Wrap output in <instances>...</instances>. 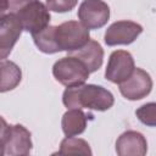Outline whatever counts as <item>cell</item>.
Wrapping results in <instances>:
<instances>
[{
    "mask_svg": "<svg viewBox=\"0 0 156 156\" xmlns=\"http://www.w3.org/2000/svg\"><path fill=\"white\" fill-rule=\"evenodd\" d=\"M135 115L143 124L149 127L156 126V104L155 102H149L140 106L135 111Z\"/></svg>",
    "mask_w": 156,
    "mask_h": 156,
    "instance_id": "obj_16",
    "label": "cell"
},
{
    "mask_svg": "<svg viewBox=\"0 0 156 156\" xmlns=\"http://www.w3.org/2000/svg\"><path fill=\"white\" fill-rule=\"evenodd\" d=\"M90 72L85 65L74 56H66L57 60L52 66L54 78L65 87H76L84 84Z\"/></svg>",
    "mask_w": 156,
    "mask_h": 156,
    "instance_id": "obj_4",
    "label": "cell"
},
{
    "mask_svg": "<svg viewBox=\"0 0 156 156\" xmlns=\"http://www.w3.org/2000/svg\"><path fill=\"white\" fill-rule=\"evenodd\" d=\"M134 68V58L130 52L126 50H115L108 57L105 78L111 83L119 84L132 74Z\"/></svg>",
    "mask_w": 156,
    "mask_h": 156,
    "instance_id": "obj_7",
    "label": "cell"
},
{
    "mask_svg": "<svg viewBox=\"0 0 156 156\" xmlns=\"http://www.w3.org/2000/svg\"><path fill=\"white\" fill-rule=\"evenodd\" d=\"M60 155H91V149L84 139L66 136L60 144Z\"/></svg>",
    "mask_w": 156,
    "mask_h": 156,
    "instance_id": "obj_15",
    "label": "cell"
},
{
    "mask_svg": "<svg viewBox=\"0 0 156 156\" xmlns=\"http://www.w3.org/2000/svg\"><path fill=\"white\" fill-rule=\"evenodd\" d=\"M68 55L80 60L90 73L96 72L102 66L104 61V49L100 45V43L94 39H89L85 45H83L80 49L76 51L68 52Z\"/></svg>",
    "mask_w": 156,
    "mask_h": 156,
    "instance_id": "obj_12",
    "label": "cell"
},
{
    "mask_svg": "<svg viewBox=\"0 0 156 156\" xmlns=\"http://www.w3.org/2000/svg\"><path fill=\"white\" fill-rule=\"evenodd\" d=\"M77 16L88 29H99L107 23L110 7L102 0H84L78 7Z\"/></svg>",
    "mask_w": 156,
    "mask_h": 156,
    "instance_id": "obj_5",
    "label": "cell"
},
{
    "mask_svg": "<svg viewBox=\"0 0 156 156\" xmlns=\"http://www.w3.org/2000/svg\"><path fill=\"white\" fill-rule=\"evenodd\" d=\"M87 122L88 116L82 111V108H69L62 116L61 127L66 136H76L85 130Z\"/></svg>",
    "mask_w": 156,
    "mask_h": 156,
    "instance_id": "obj_13",
    "label": "cell"
},
{
    "mask_svg": "<svg viewBox=\"0 0 156 156\" xmlns=\"http://www.w3.org/2000/svg\"><path fill=\"white\" fill-rule=\"evenodd\" d=\"M143 27L133 21H116L105 32L104 40L106 45H129L141 34Z\"/></svg>",
    "mask_w": 156,
    "mask_h": 156,
    "instance_id": "obj_8",
    "label": "cell"
},
{
    "mask_svg": "<svg viewBox=\"0 0 156 156\" xmlns=\"http://www.w3.org/2000/svg\"><path fill=\"white\" fill-rule=\"evenodd\" d=\"M9 130H10V124H7L5 118L0 116V155H4L5 141H6Z\"/></svg>",
    "mask_w": 156,
    "mask_h": 156,
    "instance_id": "obj_18",
    "label": "cell"
},
{
    "mask_svg": "<svg viewBox=\"0 0 156 156\" xmlns=\"http://www.w3.org/2000/svg\"><path fill=\"white\" fill-rule=\"evenodd\" d=\"M9 10V0H0V16L5 15Z\"/></svg>",
    "mask_w": 156,
    "mask_h": 156,
    "instance_id": "obj_19",
    "label": "cell"
},
{
    "mask_svg": "<svg viewBox=\"0 0 156 156\" xmlns=\"http://www.w3.org/2000/svg\"><path fill=\"white\" fill-rule=\"evenodd\" d=\"M121 94L130 101L146 98L152 89V79L143 68H134L132 74L118 84Z\"/></svg>",
    "mask_w": 156,
    "mask_h": 156,
    "instance_id": "obj_6",
    "label": "cell"
},
{
    "mask_svg": "<svg viewBox=\"0 0 156 156\" xmlns=\"http://www.w3.org/2000/svg\"><path fill=\"white\" fill-rule=\"evenodd\" d=\"M77 4H78V0H46L45 2L49 11L60 12V13L69 12L76 7Z\"/></svg>",
    "mask_w": 156,
    "mask_h": 156,
    "instance_id": "obj_17",
    "label": "cell"
},
{
    "mask_svg": "<svg viewBox=\"0 0 156 156\" xmlns=\"http://www.w3.org/2000/svg\"><path fill=\"white\" fill-rule=\"evenodd\" d=\"M147 151L145 136L136 130L122 133L116 141V152L119 156H144Z\"/></svg>",
    "mask_w": 156,
    "mask_h": 156,
    "instance_id": "obj_11",
    "label": "cell"
},
{
    "mask_svg": "<svg viewBox=\"0 0 156 156\" xmlns=\"http://www.w3.org/2000/svg\"><path fill=\"white\" fill-rule=\"evenodd\" d=\"M22 30L20 21L12 13L0 16V60L6 58L11 54Z\"/></svg>",
    "mask_w": 156,
    "mask_h": 156,
    "instance_id": "obj_9",
    "label": "cell"
},
{
    "mask_svg": "<svg viewBox=\"0 0 156 156\" xmlns=\"http://www.w3.org/2000/svg\"><path fill=\"white\" fill-rule=\"evenodd\" d=\"M51 38L55 52H72L80 49L90 39V33L78 21H67L60 26H51Z\"/></svg>",
    "mask_w": 156,
    "mask_h": 156,
    "instance_id": "obj_3",
    "label": "cell"
},
{
    "mask_svg": "<svg viewBox=\"0 0 156 156\" xmlns=\"http://www.w3.org/2000/svg\"><path fill=\"white\" fill-rule=\"evenodd\" d=\"M22 80V71L10 60H0V93L13 90Z\"/></svg>",
    "mask_w": 156,
    "mask_h": 156,
    "instance_id": "obj_14",
    "label": "cell"
},
{
    "mask_svg": "<svg viewBox=\"0 0 156 156\" xmlns=\"http://www.w3.org/2000/svg\"><path fill=\"white\" fill-rule=\"evenodd\" d=\"M9 13H12L21 23L22 29L34 34L50 23V11L39 0H9Z\"/></svg>",
    "mask_w": 156,
    "mask_h": 156,
    "instance_id": "obj_2",
    "label": "cell"
},
{
    "mask_svg": "<svg viewBox=\"0 0 156 156\" xmlns=\"http://www.w3.org/2000/svg\"><path fill=\"white\" fill-rule=\"evenodd\" d=\"M33 143L30 132L22 124L10 126V130L5 141L4 155L10 156H27L30 154Z\"/></svg>",
    "mask_w": 156,
    "mask_h": 156,
    "instance_id": "obj_10",
    "label": "cell"
},
{
    "mask_svg": "<svg viewBox=\"0 0 156 156\" xmlns=\"http://www.w3.org/2000/svg\"><path fill=\"white\" fill-rule=\"evenodd\" d=\"M62 102L67 108L106 111L113 106L115 98L110 90L101 85L80 84L66 88L62 94Z\"/></svg>",
    "mask_w": 156,
    "mask_h": 156,
    "instance_id": "obj_1",
    "label": "cell"
}]
</instances>
